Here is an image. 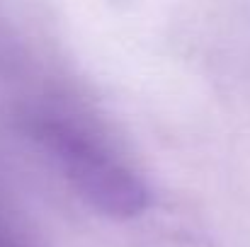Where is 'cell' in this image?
Instances as JSON below:
<instances>
[{"mask_svg":"<svg viewBox=\"0 0 250 247\" xmlns=\"http://www.w3.org/2000/svg\"><path fill=\"white\" fill-rule=\"evenodd\" d=\"M22 126L95 211L126 221L148 209L151 191L141 174L78 114L59 104H34L24 112Z\"/></svg>","mask_w":250,"mask_h":247,"instance_id":"obj_1","label":"cell"},{"mask_svg":"<svg viewBox=\"0 0 250 247\" xmlns=\"http://www.w3.org/2000/svg\"><path fill=\"white\" fill-rule=\"evenodd\" d=\"M0 247H27L17 238V233L10 228V223L2 218V213H0Z\"/></svg>","mask_w":250,"mask_h":247,"instance_id":"obj_2","label":"cell"}]
</instances>
